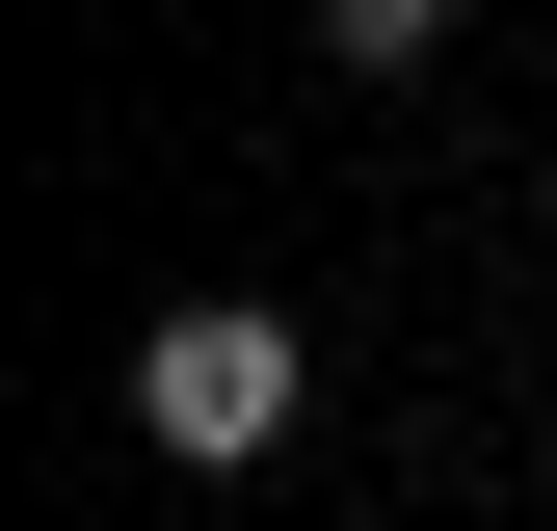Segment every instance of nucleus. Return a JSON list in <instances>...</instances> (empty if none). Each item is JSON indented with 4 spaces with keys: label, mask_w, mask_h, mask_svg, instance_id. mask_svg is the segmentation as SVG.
<instances>
[{
    "label": "nucleus",
    "mask_w": 557,
    "mask_h": 531,
    "mask_svg": "<svg viewBox=\"0 0 557 531\" xmlns=\"http://www.w3.org/2000/svg\"><path fill=\"white\" fill-rule=\"evenodd\" d=\"M425 27H451V0H319V53H345V81H398Z\"/></svg>",
    "instance_id": "nucleus-2"
},
{
    "label": "nucleus",
    "mask_w": 557,
    "mask_h": 531,
    "mask_svg": "<svg viewBox=\"0 0 557 531\" xmlns=\"http://www.w3.org/2000/svg\"><path fill=\"white\" fill-rule=\"evenodd\" d=\"M133 425H160L186 479H239V452L293 425V319H265V293H186L160 346H133Z\"/></svg>",
    "instance_id": "nucleus-1"
}]
</instances>
